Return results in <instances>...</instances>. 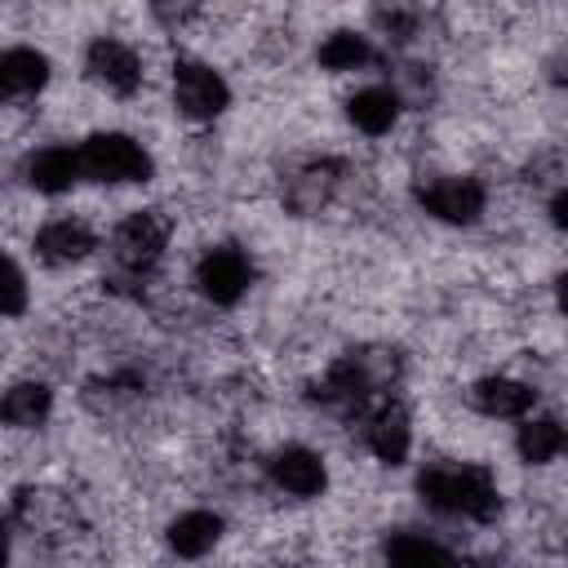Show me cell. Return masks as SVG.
<instances>
[{"label":"cell","mask_w":568,"mask_h":568,"mask_svg":"<svg viewBox=\"0 0 568 568\" xmlns=\"http://www.w3.org/2000/svg\"><path fill=\"white\" fill-rule=\"evenodd\" d=\"M417 501L444 519H466V524H493L501 515V488L484 462H430V466H422Z\"/></svg>","instance_id":"cell-1"},{"label":"cell","mask_w":568,"mask_h":568,"mask_svg":"<svg viewBox=\"0 0 568 568\" xmlns=\"http://www.w3.org/2000/svg\"><path fill=\"white\" fill-rule=\"evenodd\" d=\"M169 244H173V217L151 204V209H133V213H124L115 222V231L106 240V257H111L115 275L142 284V280H151L160 271Z\"/></svg>","instance_id":"cell-2"},{"label":"cell","mask_w":568,"mask_h":568,"mask_svg":"<svg viewBox=\"0 0 568 568\" xmlns=\"http://www.w3.org/2000/svg\"><path fill=\"white\" fill-rule=\"evenodd\" d=\"M80 146V169L89 182H102V186H133V182H151L155 173V160L151 151L133 138V133H120V129H98L89 133Z\"/></svg>","instance_id":"cell-3"},{"label":"cell","mask_w":568,"mask_h":568,"mask_svg":"<svg viewBox=\"0 0 568 568\" xmlns=\"http://www.w3.org/2000/svg\"><path fill=\"white\" fill-rule=\"evenodd\" d=\"M413 200L444 226H475L488 213V186L475 173H426L413 182Z\"/></svg>","instance_id":"cell-4"},{"label":"cell","mask_w":568,"mask_h":568,"mask_svg":"<svg viewBox=\"0 0 568 568\" xmlns=\"http://www.w3.org/2000/svg\"><path fill=\"white\" fill-rule=\"evenodd\" d=\"M351 182V164L337 160V155H306V160H293L280 178V200L293 217H320L337 195L342 186Z\"/></svg>","instance_id":"cell-5"},{"label":"cell","mask_w":568,"mask_h":568,"mask_svg":"<svg viewBox=\"0 0 568 568\" xmlns=\"http://www.w3.org/2000/svg\"><path fill=\"white\" fill-rule=\"evenodd\" d=\"M169 89H173V111L191 124H213L226 106H231V84L226 75L204 62V58H191V53H178L173 58V75H169Z\"/></svg>","instance_id":"cell-6"},{"label":"cell","mask_w":568,"mask_h":568,"mask_svg":"<svg viewBox=\"0 0 568 568\" xmlns=\"http://www.w3.org/2000/svg\"><path fill=\"white\" fill-rule=\"evenodd\" d=\"M253 280H257V266H253L248 248L231 244V240L209 244L191 266V284L209 306H240L244 293L253 288Z\"/></svg>","instance_id":"cell-7"},{"label":"cell","mask_w":568,"mask_h":568,"mask_svg":"<svg viewBox=\"0 0 568 568\" xmlns=\"http://www.w3.org/2000/svg\"><path fill=\"white\" fill-rule=\"evenodd\" d=\"M355 422V435H359V448L386 466H404L408 453H413V413L399 395H382L373 399Z\"/></svg>","instance_id":"cell-8"},{"label":"cell","mask_w":568,"mask_h":568,"mask_svg":"<svg viewBox=\"0 0 568 568\" xmlns=\"http://www.w3.org/2000/svg\"><path fill=\"white\" fill-rule=\"evenodd\" d=\"M84 75L111 98H133L142 89V80H146V62L138 53V44L102 31V36H93L84 44Z\"/></svg>","instance_id":"cell-9"},{"label":"cell","mask_w":568,"mask_h":568,"mask_svg":"<svg viewBox=\"0 0 568 568\" xmlns=\"http://www.w3.org/2000/svg\"><path fill=\"white\" fill-rule=\"evenodd\" d=\"M98 231L80 217V213H58V217H44L36 231H31V253L36 262L62 271V266H80L84 257L98 253Z\"/></svg>","instance_id":"cell-10"},{"label":"cell","mask_w":568,"mask_h":568,"mask_svg":"<svg viewBox=\"0 0 568 568\" xmlns=\"http://www.w3.org/2000/svg\"><path fill=\"white\" fill-rule=\"evenodd\" d=\"M266 479L275 493L293 497V501H315L328 488V462L306 444H280L266 457Z\"/></svg>","instance_id":"cell-11"},{"label":"cell","mask_w":568,"mask_h":568,"mask_svg":"<svg viewBox=\"0 0 568 568\" xmlns=\"http://www.w3.org/2000/svg\"><path fill=\"white\" fill-rule=\"evenodd\" d=\"M466 404L488 422H524L537 413V386L510 373H484L470 382Z\"/></svg>","instance_id":"cell-12"},{"label":"cell","mask_w":568,"mask_h":568,"mask_svg":"<svg viewBox=\"0 0 568 568\" xmlns=\"http://www.w3.org/2000/svg\"><path fill=\"white\" fill-rule=\"evenodd\" d=\"M22 178H27V186L40 191V195H67V191L84 178V169H80V146H71V142H44V146H36V151L22 160Z\"/></svg>","instance_id":"cell-13"},{"label":"cell","mask_w":568,"mask_h":568,"mask_svg":"<svg viewBox=\"0 0 568 568\" xmlns=\"http://www.w3.org/2000/svg\"><path fill=\"white\" fill-rule=\"evenodd\" d=\"M53 67H49V53L36 49V44H9L0 53V98L13 106V102H27V98H40L44 84H49Z\"/></svg>","instance_id":"cell-14"},{"label":"cell","mask_w":568,"mask_h":568,"mask_svg":"<svg viewBox=\"0 0 568 568\" xmlns=\"http://www.w3.org/2000/svg\"><path fill=\"white\" fill-rule=\"evenodd\" d=\"M382 564L386 568H462L453 546H444L435 532L422 528H395L382 541Z\"/></svg>","instance_id":"cell-15"},{"label":"cell","mask_w":568,"mask_h":568,"mask_svg":"<svg viewBox=\"0 0 568 568\" xmlns=\"http://www.w3.org/2000/svg\"><path fill=\"white\" fill-rule=\"evenodd\" d=\"M222 532H226V524H222L217 510L191 506V510H182V515L169 519L164 546H169V555H178V559H204V555H213V546L222 541Z\"/></svg>","instance_id":"cell-16"},{"label":"cell","mask_w":568,"mask_h":568,"mask_svg":"<svg viewBox=\"0 0 568 568\" xmlns=\"http://www.w3.org/2000/svg\"><path fill=\"white\" fill-rule=\"evenodd\" d=\"M399 111H404V102H399V93L390 84H359L346 98V120L364 138H386L399 124Z\"/></svg>","instance_id":"cell-17"},{"label":"cell","mask_w":568,"mask_h":568,"mask_svg":"<svg viewBox=\"0 0 568 568\" xmlns=\"http://www.w3.org/2000/svg\"><path fill=\"white\" fill-rule=\"evenodd\" d=\"M515 453L524 466H550L568 453V426L555 413H532L515 422Z\"/></svg>","instance_id":"cell-18"},{"label":"cell","mask_w":568,"mask_h":568,"mask_svg":"<svg viewBox=\"0 0 568 568\" xmlns=\"http://www.w3.org/2000/svg\"><path fill=\"white\" fill-rule=\"evenodd\" d=\"M53 413V386L49 382H36V377H18L4 386V399H0V417L9 430H36L44 426Z\"/></svg>","instance_id":"cell-19"},{"label":"cell","mask_w":568,"mask_h":568,"mask_svg":"<svg viewBox=\"0 0 568 568\" xmlns=\"http://www.w3.org/2000/svg\"><path fill=\"white\" fill-rule=\"evenodd\" d=\"M315 62L328 71V75H346V71H364L377 62V49H373V36L355 31V27H337L328 31L320 44H315Z\"/></svg>","instance_id":"cell-20"},{"label":"cell","mask_w":568,"mask_h":568,"mask_svg":"<svg viewBox=\"0 0 568 568\" xmlns=\"http://www.w3.org/2000/svg\"><path fill=\"white\" fill-rule=\"evenodd\" d=\"M373 27H377L386 40L408 44V40H417V31H422V9H399V4L373 9Z\"/></svg>","instance_id":"cell-21"},{"label":"cell","mask_w":568,"mask_h":568,"mask_svg":"<svg viewBox=\"0 0 568 568\" xmlns=\"http://www.w3.org/2000/svg\"><path fill=\"white\" fill-rule=\"evenodd\" d=\"M27 297H31L27 271H22V262L9 253V262H4V320H22V315H27Z\"/></svg>","instance_id":"cell-22"},{"label":"cell","mask_w":568,"mask_h":568,"mask_svg":"<svg viewBox=\"0 0 568 568\" xmlns=\"http://www.w3.org/2000/svg\"><path fill=\"white\" fill-rule=\"evenodd\" d=\"M546 213H550V222H555V231H564L568 235V182L550 195V204H546Z\"/></svg>","instance_id":"cell-23"},{"label":"cell","mask_w":568,"mask_h":568,"mask_svg":"<svg viewBox=\"0 0 568 568\" xmlns=\"http://www.w3.org/2000/svg\"><path fill=\"white\" fill-rule=\"evenodd\" d=\"M555 306H559V315L568 320V271L555 275Z\"/></svg>","instance_id":"cell-24"},{"label":"cell","mask_w":568,"mask_h":568,"mask_svg":"<svg viewBox=\"0 0 568 568\" xmlns=\"http://www.w3.org/2000/svg\"><path fill=\"white\" fill-rule=\"evenodd\" d=\"M191 13H195V9H178V22L191 18ZM155 18H173V13H169V9H155Z\"/></svg>","instance_id":"cell-25"}]
</instances>
